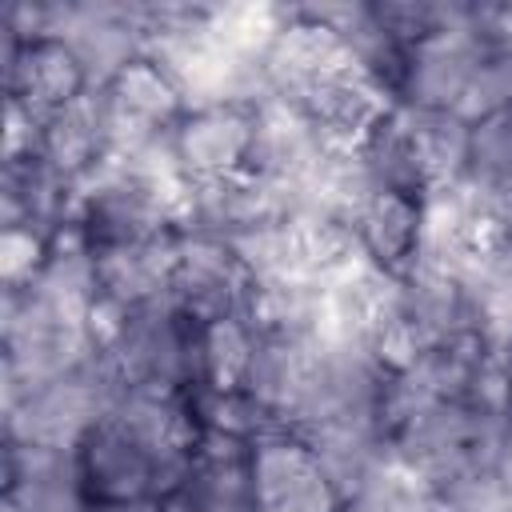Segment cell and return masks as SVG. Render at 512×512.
<instances>
[{
	"mask_svg": "<svg viewBox=\"0 0 512 512\" xmlns=\"http://www.w3.org/2000/svg\"><path fill=\"white\" fill-rule=\"evenodd\" d=\"M196 436L188 396L120 384L104 416L76 444L92 504L168 500L192 468Z\"/></svg>",
	"mask_w": 512,
	"mask_h": 512,
	"instance_id": "obj_1",
	"label": "cell"
},
{
	"mask_svg": "<svg viewBox=\"0 0 512 512\" xmlns=\"http://www.w3.org/2000/svg\"><path fill=\"white\" fill-rule=\"evenodd\" d=\"M92 332L120 384L160 388V392H180V396L208 384L204 380V324L184 316L172 300H152L140 308L96 304Z\"/></svg>",
	"mask_w": 512,
	"mask_h": 512,
	"instance_id": "obj_2",
	"label": "cell"
},
{
	"mask_svg": "<svg viewBox=\"0 0 512 512\" xmlns=\"http://www.w3.org/2000/svg\"><path fill=\"white\" fill-rule=\"evenodd\" d=\"M72 228L88 244V252H112L140 240H156L180 228V204L128 172L120 160L100 164L88 180L76 184V216Z\"/></svg>",
	"mask_w": 512,
	"mask_h": 512,
	"instance_id": "obj_3",
	"label": "cell"
},
{
	"mask_svg": "<svg viewBox=\"0 0 512 512\" xmlns=\"http://www.w3.org/2000/svg\"><path fill=\"white\" fill-rule=\"evenodd\" d=\"M116 388H120V380H116L108 356L96 352L76 372L44 380V384L20 392L16 400H8L4 404V440L76 448L92 432V424L104 416Z\"/></svg>",
	"mask_w": 512,
	"mask_h": 512,
	"instance_id": "obj_4",
	"label": "cell"
},
{
	"mask_svg": "<svg viewBox=\"0 0 512 512\" xmlns=\"http://www.w3.org/2000/svg\"><path fill=\"white\" fill-rule=\"evenodd\" d=\"M500 32V8L496 4H460L456 20L428 40L412 44L404 52V72L396 88L400 108H444L460 112V100L468 92V80L480 64V52Z\"/></svg>",
	"mask_w": 512,
	"mask_h": 512,
	"instance_id": "obj_5",
	"label": "cell"
},
{
	"mask_svg": "<svg viewBox=\"0 0 512 512\" xmlns=\"http://www.w3.org/2000/svg\"><path fill=\"white\" fill-rule=\"evenodd\" d=\"M168 300L196 324H216L248 312L252 276L244 272L228 240L176 228V268H172Z\"/></svg>",
	"mask_w": 512,
	"mask_h": 512,
	"instance_id": "obj_6",
	"label": "cell"
},
{
	"mask_svg": "<svg viewBox=\"0 0 512 512\" xmlns=\"http://www.w3.org/2000/svg\"><path fill=\"white\" fill-rule=\"evenodd\" d=\"M252 484L260 512H340V496L312 444L292 428L252 440Z\"/></svg>",
	"mask_w": 512,
	"mask_h": 512,
	"instance_id": "obj_7",
	"label": "cell"
},
{
	"mask_svg": "<svg viewBox=\"0 0 512 512\" xmlns=\"http://www.w3.org/2000/svg\"><path fill=\"white\" fill-rule=\"evenodd\" d=\"M4 508L8 512H92L76 448L4 440Z\"/></svg>",
	"mask_w": 512,
	"mask_h": 512,
	"instance_id": "obj_8",
	"label": "cell"
},
{
	"mask_svg": "<svg viewBox=\"0 0 512 512\" xmlns=\"http://www.w3.org/2000/svg\"><path fill=\"white\" fill-rule=\"evenodd\" d=\"M164 504L168 512H260L252 484V444L200 432L192 468Z\"/></svg>",
	"mask_w": 512,
	"mask_h": 512,
	"instance_id": "obj_9",
	"label": "cell"
},
{
	"mask_svg": "<svg viewBox=\"0 0 512 512\" xmlns=\"http://www.w3.org/2000/svg\"><path fill=\"white\" fill-rule=\"evenodd\" d=\"M76 216V184L60 176L40 152L4 160L0 176V224L28 228L44 240H56Z\"/></svg>",
	"mask_w": 512,
	"mask_h": 512,
	"instance_id": "obj_10",
	"label": "cell"
},
{
	"mask_svg": "<svg viewBox=\"0 0 512 512\" xmlns=\"http://www.w3.org/2000/svg\"><path fill=\"white\" fill-rule=\"evenodd\" d=\"M88 88L92 84L64 40H52V36L28 40V44L4 40V96L28 104L36 116L60 112Z\"/></svg>",
	"mask_w": 512,
	"mask_h": 512,
	"instance_id": "obj_11",
	"label": "cell"
},
{
	"mask_svg": "<svg viewBox=\"0 0 512 512\" xmlns=\"http://www.w3.org/2000/svg\"><path fill=\"white\" fill-rule=\"evenodd\" d=\"M172 140L188 180L244 172L248 140H252V108H240V104L188 108L172 128Z\"/></svg>",
	"mask_w": 512,
	"mask_h": 512,
	"instance_id": "obj_12",
	"label": "cell"
},
{
	"mask_svg": "<svg viewBox=\"0 0 512 512\" xmlns=\"http://www.w3.org/2000/svg\"><path fill=\"white\" fill-rule=\"evenodd\" d=\"M40 156L72 184L88 180L100 164L112 160V124H108V104L100 88H88L60 112L44 116Z\"/></svg>",
	"mask_w": 512,
	"mask_h": 512,
	"instance_id": "obj_13",
	"label": "cell"
},
{
	"mask_svg": "<svg viewBox=\"0 0 512 512\" xmlns=\"http://www.w3.org/2000/svg\"><path fill=\"white\" fill-rule=\"evenodd\" d=\"M348 228L372 268L396 276L420 260V200L396 192H368Z\"/></svg>",
	"mask_w": 512,
	"mask_h": 512,
	"instance_id": "obj_14",
	"label": "cell"
},
{
	"mask_svg": "<svg viewBox=\"0 0 512 512\" xmlns=\"http://www.w3.org/2000/svg\"><path fill=\"white\" fill-rule=\"evenodd\" d=\"M352 160H356V168L372 192H396V196H412V200H424L432 192L428 172H424V164L412 148V136H408L396 108H388L360 136V144L352 148Z\"/></svg>",
	"mask_w": 512,
	"mask_h": 512,
	"instance_id": "obj_15",
	"label": "cell"
},
{
	"mask_svg": "<svg viewBox=\"0 0 512 512\" xmlns=\"http://www.w3.org/2000/svg\"><path fill=\"white\" fill-rule=\"evenodd\" d=\"M412 136V148L428 172V184H456L468 168V144H472V124L460 112L444 108H400L392 104Z\"/></svg>",
	"mask_w": 512,
	"mask_h": 512,
	"instance_id": "obj_16",
	"label": "cell"
},
{
	"mask_svg": "<svg viewBox=\"0 0 512 512\" xmlns=\"http://www.w3.org/2000/svg\"><path fill=\"white\" fill-rule=\"evenodd\" d=\"M508 176H512V104H504L492 116L472 124L468 168L460 180L472 184L476 192H492Z\"/></svg>",
	"mask_w": 512,
	"mask_h": 512,
	"instance_id": "obj_17",
	"label": "cell"
},
{
	"mask_svg": "<svg viewBox=\"0 0 512 512\" xmlns=\"http://www.w3.org/2000/svg\"><path fill=\"white\" fill-rule=\"evenodd\" d=\"M500 8V4H496ZM504 104H512V36L504 32V24H500V32L488 40V48L480 52V64H476V72H472V80H468V92H464V100H460V116L468 120V124H476V120H484V116H492L496 108H504Z\"/></svg>",
	"mask_w": 512,
	"mask_h": 512,
	"instance_id": "obj_18",
	"label": "cell"
},
{
	"mask_svg": "<svg viewBox=\"0 0 512 512\" xmlns=\"http://www.w3.org/2000/svg\"><path fill=\"white\" fill-rule=\"evenodd\" d=\"M488 200V212H492V224H496V236H512V176L500 180L492 192H480Z\"/></svg>",
	"mask_w": 512,
	"mask_h": 512,
	"instance_id": "obj_19",
	"label": "cell"
},
{
	"mask_svg": "<svg viewBox=\"0 0 512 512\" xmlns=\"http://www.w3.org/2000/svg\"><path fill=\"white\" fill-rule=\"evenodd\" d=\"M496 476H500L504 492L512 496V420H508V432H504V444H500V456H496Z\"/></svg>",
	"mask_w": 512,
	"mask_h": 512,
	"instance_id": "obj_20",
	"label": "cell"
},
{
	"mask_svg": "<svg viewBox=\"0 0 512 512\" xmlns=\"http://www.w3.org/2000/svg\"><path fill=\"white\" fill-rule=\"evenodd\" d=\"M92 512H168L164 500H132V504H92Z\"/></svg>",
	"mask_w": 512,
	"mask_h": 512,
	"instance_id": "obj_21",
	"label": "cell"
}]
</instances>
